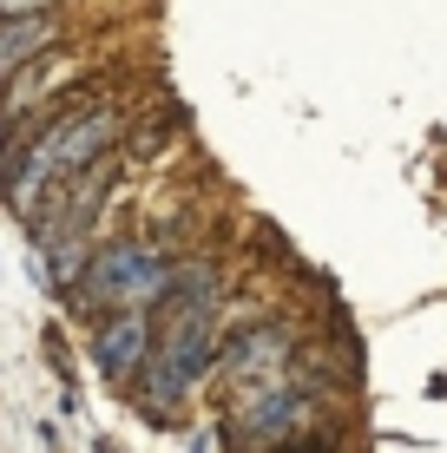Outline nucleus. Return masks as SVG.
<instances>
[{"instance_id": "1", "label": "nucleus", "mask_w": 447, "mask_h": 453, "mask_svg": "<svg viewBox=\"0 0 447 453\" xmlns=\"http://www.w3.org/2000/svg\"><path fill=\"white\" fill-rule=\"evenodd\" d=\"M151 329H158V342H151V362L138 374V401H145V414L172 420V408L224 355L218 349V270L211 263H178L172 289L151 309Z\"/></svg>"}, {"instance_id": "2", "label": "nucleus", "mask_w": 447, "mask_h": 453, "mask_svg": "<svg viewBox=\"0 0 447 453\" xmlns=\"http://www.w3.org/2000/svg\"><path fill=\"white\" fill-rule=\"evenodd\" d=\"M112 145H119V112L112 105H80V112L53 119L34 145H27V158L7 171V204L20 217H40V191L99 171V158Z\"/></svg>"}, {"instance_id": "3", "label": "nucleus", "mask_w": 447, "mask_h": 453, "mask_svg": "<svg viewBox=\"0 0 447 453\" xmlns=\"http://www.w3.org/2000/svg\"><path fill=\"white\" fill-rule=\"evenodd\" d=\"M316 414H322L316 395L289 374V381H270V388H243L230 420H224V434H230L237 453H283L297 434L316 427Z\"/></svg>"}, {"instance_id": "4", "label": "nucleus", "mask_w": 447, "mask_h": 453, "mask_svg": "<svg viewBox=\"0 0 447 453\" xmlns=\"http://www.w3.org/2000/svg\"><path fill=\"white\" fill-rule=\"evenodd\" d=\"M172 270L178 263H165L158 250H145V243H105V250H92V263L80 276V296L92 309H151L172 289Z\"/></svg>"}, {"instance_id": "5", "label": "nucleus", "mask_w": 447, "mask_h": 453, "mask_svg": "<svg viewBox=\"0 0 447 453\" xmlns=\"http://www.w3.org/2000/svg\"><path fill=\"white\" fill-rule=\"evenodd\" d=\"M151 342H158V329H151L145 309H105L99 329H92V362L112 381H138L151 362Z\"/></svg>"}, {"instance_id": "6", "label": "nucleus", "mask_w": 447, "mask_h": 453, "mask_svg": "<svg viewBox=\"0 0 447 453\" xmlns=\"http://www.w3.org/2000/svg\"><path fill=\"white\" fill-rule=\"evenodd\" d=\"M224 381L237 388H270V381H289V329H276V322H264V329H243L230 349L218 355Z\"/></svg>"}, {"instance_id": "7", "label": "nucleus", "mask_w": 447, "mask_h": 453, "mask_svg": "<svg viewBox=\"0 0 447 453\" xmlns=\"http://www.w3.org/2000/svg\"><path fill=\"white\" fill-rule=\"evenodd\" d=\"M53 40H59L53 13H7V20H0V73H20L27 59H40Z\"/></svg>"}, {"instance_id": "8", "label": "nucleus", "mask_w": 447, "mask_h": 453, "mask_svg": "<svg viewBox=\"0 0 447 453\" xmlns=\"http://www.w3.org/2000/svg\"><path fill=\"white\" fill-rule=\"evenodd\" d=\"M99 453H119V447H99Z\"/></svg>"}, {"instance_id": "9", "label": "nucleus", "mask_w": 447, "mask_h": 453, "mask_svg": "<svg viewBox=\"0 0 447 453\" xmlns=\"http://www.w3.org/2000/svg\"><path fill=\"white\" fill-rule=\"evenodd\" d=\"M283 453H289V447H283Z\"/></svg>"}]
</instances>
